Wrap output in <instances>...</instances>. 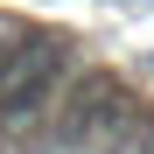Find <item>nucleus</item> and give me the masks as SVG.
Masks as SVG:
<instances>
[{
    "mask_svg": "<svg viewBox=\"0 0 154 154\" xmlns=\"http://www.w3.org/2000/svg\"><path fill=\"white\" fill-rule=\"evenodd\" d=\"M105 84H98V77H84V84L70 91V105H63V119H56V147H91L98 133H105V119L119 112V105H105Z\"/></svg>",
    "mask_w": 154,
    "mask_h": 154,
    "instance_id": "f03ea898",
    "label": "nucleus"
},
{
    "mask_svg": "<svg viewBox=\"0 0 154 154\" xmlns=\"http://www.w3.org/2000/svg\"><path fill=\"white\" fill-rule=\"evenodd\" d=\"M7 56H14V42H0V77H7Z\"/></svg>",
    "mask_w": 154,
    "mask_h": 154,
    "instance_id": "7ed1b4c3",
    "label": "nucleus"
},
{
    "mask_svg": "<svg viewBox=\"0 0 154 154\" xmlns=\"http://www.w3.org/2000/svg\"><path fill=\"white\" fill-rule=\"evenodd\" d=\"M63 70H70V49H63V42H14L7 77H0V119L21 126V119L49 112V98H56Z\"/></svg>",
    "mask_w": 154,
    "mask_h": 154,
    "instance_id": "f257e3e1",
    "label": "nucleus"
}]
</instances>
